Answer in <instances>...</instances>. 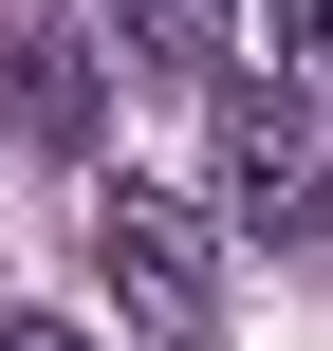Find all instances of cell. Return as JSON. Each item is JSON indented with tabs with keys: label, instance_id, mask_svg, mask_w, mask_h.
<instances>
[{
	"label": "cell",
	"instance_id": "1",
	"mask_svg": "<svg viewBox=\"0 0 333 351\" xmlns=\"http://www.w3.org/2000/svg\"><path fill=\"white\" fill-rule=\"evenodd\" d=\"M74 259L111 278V315H130V333H167V351H204V333H222V241H204L167 185H93Z\"/></svg>",
	"mask_w": 333,
	"mask_h": 351
},
{
	"label": "cell",
	"instance_id": "4",
	"mask_svg": "<svg viewBox=\"0 0 333 351\" xmlns=\"http://www.w3.org/2000/svg\"><path fill=\"white\" fill-rule=\"evenodd\" d=\"M130 19V56H167V74H222V37H241V0H111Z\"/></svg>",
	"mask_w": 333,
	"mask_h": 351
},
{
	"label": "cell",
	"instance_id": "3",
	"mask_svg": "<svg viewBox=\"0 0 333 351\" xmlns=\"http://www.w3.org/2000/svg\"><path fill=\"white\" fill-rule=\"evenodd\" d=\"M0 111H19V148L93 167V148H111V56H93V37L56 19V37H19V56H0Z\"/></svg>",
	"mask_w": 333,
	"mask_h": 351
},
{
	"label": "cell",
	"instance_id": "5",
	"mask_svg": "<svg viewBox=\"0 0 333 351\" xmlns=\"http://www.w3.org/2000/svg\"><path fill=\"white\" fill-rule=\"evenodd\" d=\"M278 74H315V93H333V0H278Z\"/></svg>",
	"mask_w": 333,
	"mask_h": 351
},
{
	"label": "cell",
	"instance_id": "2",
	"mask_svg": "<svg viewBox=\"0 0 333 351\" xmlns=\"http://www.w3.org/2000/svg\"><path fill=\"white\" fill-rule=\"evenodd\" d=\"M222 222H241L260 259H297L333 222V167H315V130H297L278 93H222Z\"/></svg>",
	"mask_w": 333,
	"mask_h": 351
},
{
	"label": "cell",
	"instance_id": "6",
	"mask_svg": "<svg viewBox=\"0 0 333 351\" xmlns=\"http://www.w3.org/2000/svg\"><path fill=\"white\" fill-rule=\"evenodd\" d=\"M0 351H93V333H74V315H0Z\"/></svg>",
	"mask_w": 333,
	"mask_h": 351
}]
</instances>
